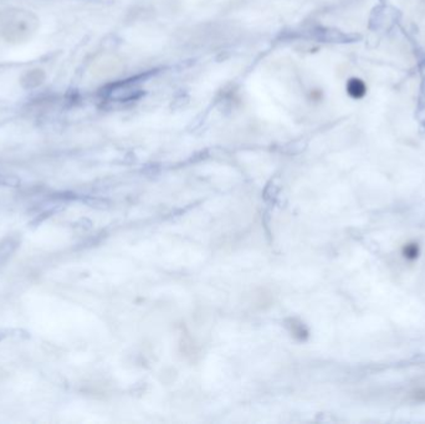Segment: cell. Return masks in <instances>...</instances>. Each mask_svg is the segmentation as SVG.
Instances as JSON below:
<instances>
[{
  "label": "cell",
  "instance_id": "obj_1",
  "mask_svg": "<svg viewBox=\"0 0 425 424\" xmlns=\"http://www.w3.org/2000/svg\"><path fill=\"white\" fill-rule=\"evenodd\" d=\"M38 18L30 11L18 8L0 10V41L19 44L27 41L38 29Z\"/></svg>",
  "mask_w": 425,
  "mask_h": 424
},
{
  "label": "cell",
  "instance_id": "obj_2",
  "mask_svg": "<svg viewBox=\"0 0 425 424\" xmlns=\"http://www.w3.org/2000/svg\"><path fill=\"white\" fill-rule=\"evenodd\" d=\"M347 92L352 99H362L367 92V86L362 80L351 79L347 84Z\"/></svg>",
  "mask_w": 425,
  "mask_h": 424
}]
</instances>
